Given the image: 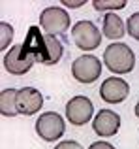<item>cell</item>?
<instances>
[{"label": "cell", "instance_id": "cell-1", "mask_svg": "<svg viewBox=\"0 0 139 149\" xmlns=\"http://www.w3.org/2000/svg\"><path fill=\"white\" fill-rule=\"evenodd\" d=\"M25 49L28 51L30 57H34V61L45 66H53L62 58L64 45L60 44L58 38L49 36V34H41V30L38 26H30L26 40L23 42Z\"/></svg>", "mask_w": 139, "mask_h": 149}, {"label": "cell", "instance_id": "cell-18", "mask_svg": "<svg viewBox=\"0 0 139 149\" xmlns=\"http://www.w3.org/2000/svg\"><path fill=\"white\" fill-rule=\"evenodd\" d=\"M88 149H115V147H113V143H109V142H94V143H90Z\"/></svg>", "mask_w": 139, "mask_h": 149}, {"label": "cell", "instance_id": "cell-8", "mask_svg": "<svg viewBox=\"0 0 139 149\" xmlns=\"http://www.w3.org/2000/svg\"><path fill=\"white\" fill-rule=\"evenodd\" d=\"M34 57H30L28 51L25 49L23 44L13 45L6 55H4V70L13 76H23L34 66Z\"/></svg>", "mask_w": 139, "mask_h": 149}, {"label": "cell", "instance_id": "cell-5", "mask_svg": "<svg viewBox=\"0 0 139 149\" xmlns=\"http://www.w3.org/2000/svg\"><path fill=\"white\" fill-rule=\"evenodd\" d=\"M36 132L43 142H56L66 132V123L64 117L56 111L41 113L36 121Z\"/></svg>", "mask_w": 139, "mask_h": 149}, {"label": "cell", "instance_id": "cell-14", "mask_svg": "<svg viewBox=\"0 0 139 149\" xmlns=\"http://www.w3.org/2000/svg\"><path fill=\"white\" fill-rule=\"evenodd\" d=\"M126 0H92V6H94L96 11H117L126 8Z\"/></svg>", "mask_w": 139, "mask_h": 149}, {"label": "cell", "instance_id": "cell-4", "mask_svg": "<svg viewBox=\"0 0 139 149\" xmlns=\"http://www.w3.org/2000/svg\"><path fill=\"white\" fill-rule=\"evenodd\" d=\"M72 76L83 85H90L102 76V62L96 55H81L72 62Z\"/></svg>", "mask_w": 139, "mask_h": 149}, {"label": "cell", "instance_id": "cell-6", "mask_svg": "<svg viewBox=\"0 0 139 149\" xmlns=\"http://www.w3.org/2000/svg\"><path fill=\"white\" fill-rule=\"evenodd\" d=\"M72 38L81 51H94L102 44V32L92 21H79L72 29Z\"/></svg>", "mask_w": 139, "mask_h": 149}, {"label": "cell", "instance_id": "cell-2", "mask_svg": "<svg viewBox=\"0 0 139 149\" xmlns=\"http://www.w3.org/2000/svg\"><path fill=\"white\" fill-rule=\"evenodd\" d=\"M103 62L113 74H130L136 64V55L132 47H128L122 42H113L105 47Z\"/></svg>", "mask_w": 139, "mask_h": 149}, {"label": "cell", "instance_id": "cell-9", "mask_svg": "<svg viewBox=\"0 0 139 149\" xmlns=\"http://www.w3.org/2000/svg\"><path fill=\"white\" fill-rule=\"evenodd\" d=\"M130 85L120 77H107L100 87V96L107 104H120L128 98Z\"/></svg>", "mask_w": 139, "mask_h": 149}, {"label": "cell", "instance_id": "cell-13", "mask_svg": "<svg viewBox=\"0 0 139 149\" xmlns=\"http://www.w3.org/2000/svg\"><path fill=\"white\" fill-rule=\"evenodd\" d=\"M17 89H4L0 93V113L4 117H15L19 115L17 109Z\"/></svg>", "mask_w": 139, "mask_h": 149}, {"label": "cell", "instance_id": "cell-3", "mask_svg": "<svg viewBox=\"0 0 139 149\" xmlns=\"http://www.w3.org/2000/svg\"><path fill=\"white\" fill-rule=\"evenodd\" d=\"M72 23L68 11L58 6H49L40 13V26L49 36H64Z\"/></svg>", "mask_w": 139, "mask_h": 149}, {"label": "cell", "instance_id": "cell-12", "mask_svg": "<svg viewBox=\"0 0 139 149\" xmlns=\"http://www.w3.org/2000/svg\"><path fill=\"white\" fill-rule=\"evenodd\" d=\"M102 32L109 40H118L126 34V25L117 13H107L102 21Z\"/></svg>", "mask_w": 139, "mask_h": 149}, {"label": "cell", "instance_id": "cell-7", "mask_svg": "<svg viewBox=\"0 0 139 149\" xmlns=\"http://www.w3.org/2000/svg\"><path fill=\"white\" fill-rule=\"evenodd\" d=\"M94 115V104L88 96H83V95H77L73 98L68 100L66 104V119L70 125L73 127H83L87 125L88 121L92 119Z\"/></svg>", "mask_w": 139, "mask_h": 149}, {"label": "cell", "instance_id": "cell-19", "mask_svg": "<svg viewBox=\"0 0 139 149\" xmlns=\"http://www.w3.org/2000/svg\"><path fill=\"white\" fill-rule=\"evenodd\" d=\"M83 4H85V0H77V2H68V0H64L62 6H66V8H81Z\"/></svg>", "mask_w": 139, "mask_h": 149}, {"label": "cell", "instance_id": "cell-20", "mask_svg": "<svg viewBox=\"0 0 139 149\" xmlns=\"http://www.w3.org/2000/svg\"><path fill=\"white\" fill-rule=\"evenodd\" d=\"M136 115H137V119H139V100H137V104H136Z\"/></svg>", "mask_w": 139, "mask_h": 149}, {"label": "cell", "instance_id": "cell-11", "mask_svg": "<svg viewBox=\"0 0 139 149\" xmlns=\"http://www.w3.org/2000/svg\"><path fill=\"white\" fill-rule=\"evenodd\" d=\"M43 106V96L34 87H23L17 93V109L21 115H34Z\"/></svg>", "mask_w": 139, "mask_h": 149}, {"label": "cell", "instance_id": "cell-10", "mask_svg": "<svg viewBox=\"0 0 139 149\" xmlns=\"http://www.w3.org/2000/svg\"><path fill=\"white\" fill-rule=\"evenodd\" d=\"M92 128L102 138L115 136L118 132V128H120V115L115 113L113 109H100L96 113L94 121H92Z\"/></svg>", "mask_w": 139, "mask_h": 149}, {"label": "cell", "instance_id": "cell-15", "mask_svg": "<svg viewBox=\"0 0 139 149\" xmlns=\"http://www.w3.org/2000/svg\"><path fill=\"white\" fill-rule=\"evenodd\" d=\"M13 40V26L6 21H0V49L6 51Z\"/></svg>", "mask_w": 139, "mask_h": 149}, {"label": "cell", "instance_id": "cell-17", "mask_svg": "<svg viewBox=\"0 0 139 149\" xmlns=\"http://www.w3.org/2000/svg\"><path fill=\"white\" fill-rule=\"evenodd\" d=\"M55 149H83V146H81V143H77L75 140H64V142L56 143Z\"/></svg>", "mask_w": 139, "mask_h": 149}, {"label": "cell", "instance_id": "cell-16", "mask_svg": "<svg viewBox=\"0 0 139 149\" xmlns=\"http://www.w3.org/2000/svg\"><path fill=\"white\" fill-rule=\"evenodd\" d=\"M126 32L133 38V40H139V11L132 13L126 21Z\"/></svg>", "mask_w": 139, "mask_h": 149}]
</instances>
